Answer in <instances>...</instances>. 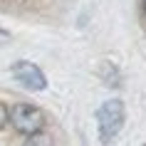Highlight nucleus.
Here are the masks:
<instances>
[{
    "label": "nucleus",
    "mask_w": 146,
    "mask_h": 146,
    "mask_svg": "<svg viewBox=\"0 0 146 146\" xmlns=\"http://www.w3.org/2000/svg\"><path fill=\"white\" fill-rule=\"evenodd\" d=\"M10 121H13L15 131L27 136V134H35V131H40L45 126V116L32 104H15L13 111H10Z\"/></svg>",
    "instance_id": "obj_2"
},
{
    "label": "nucleus",
    "mask_w": 146,
    "mask_h": 146,
    "mask_svg": "<svg viewBox=\"0 0 146 146\" xmlns=\"http://www.w3.org/2000/svg\"><path fill=\"white\" fill-rule=\"evenodd\" d=\"M25 146H52V136L47 131H35V134H27L25 139Z\"/></svg>",
    "instance_id": "obj_4"
},
{
    "label": "nucleus",
    "mask_w": 146,
    "mask_h": 146,
    "mask_svg": "<svg viewBox=\"0 0 146 146\" xmlns=\"http://www.w3.org/2000/svg\"><path fill=\"white\" fill-rule=\"evenodd\" d=\"M0 116H3V121H0V124H3V126H5V124L10 121V114H8V107H5V104H3V107H0Z\"/></svg>",
    "instance_id": "obj_5"
},
{
    "label": "nucleus",
    "mask_w": 146,
    "mask_h": 146,
    "mask_svg": "<svg viewBox=\"0 0 146 146\" xmlns=\"http://www.w3.org/2000/svg\"><path fill=\"white\" fill-rule=\"evenodd\" d=\"M13 77H15V82H20L25 89H35V92H40V89H45V87H47L42 69H40L37 64L27 62V60H20V62L13 64Z\"/></svg>",
    "instance_id": "obj_3"
},
{
    "label": "nucleus",
    "mask_w": 146,
    "mask_h": 146,
    "mask_svg": "<svg viewBox=\"0 0 146 146\" xmlns=\"http://www.w3.org/2000/svg\"><path fill=\"white\" fill-rule=\"evenodd\" d=\"M97 121H99V139L104 144H109L124 126V104L119 99L104 102L97 111Z\"/></svg>",
    "instance_id": "obj_1"
},
{
    "label": "nucleus",
    "mask_w": 146,
    "mask_h": 146,
    "mask_svg": "<svg viewBox=\"0 0 146 146\" xmlns=\"http://www.w3.org/2000/svg\"><path fill=\"white\" fill-rule=\"evenodd\" d=\"M141 8H144V15H146V0H141Z\"/></svg>",
    "instance_id": "obj_6"
}]
</instances>
